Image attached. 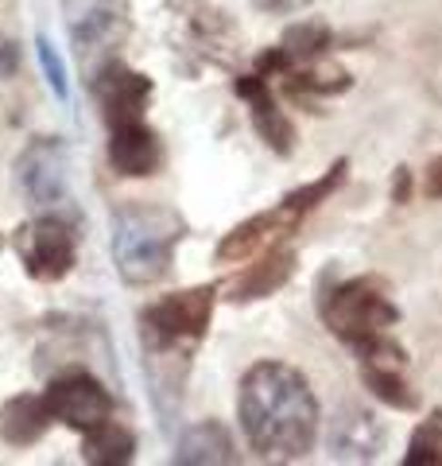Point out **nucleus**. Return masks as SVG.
<instances>
[{
	"label": "nucleus",
	"mask_w": 442,
	"mask_h": 466,
	"mask_svg": "<svg viewBox=\"0 0 442 466\" xmlns=\"http://www.w3.org/2000/svg\"><path fill=\"white\" fill-rule=\"evenodd\" d=\"M295 226L287 222V214L284 210H264L256 218H248V222H241L237 229H229L226 238H221L217 245V260L226 265V260H248V257H256L264 245H272L279 233H291Z\"/></svg>",
	"instance_id": "obj_14"
},
{
	"label": "nucleus",
	"mask_w": 442,
	"mask_h": 466,
	"mask_svg": "<svg viewBox=\"0 0 442 466\" xmlns=\"http://www.w3.org/2000/svg\"><path fill=\"white\" fill-rule=\"evenodd\" d=\"M423 462H442V412H431L411 435L404 466H423Z\"/></svg>",
	"instance_id": "obj_21"
},
{
	"label": "nucleus",
	"mask_w": 442,
	"mask_h": 466,
	"mask_svg": "<svg viewBox=\"0 0 442 466\" xmlns=\"http://www.w3.org/2000/svg\"><path fill=\"white\" fill-rule=\"evenodd\" d=\"M295 272V253L287 249V245H268V249L260 253L256 265H248L237 280H233V296L237 303H248V299H264L272 296V291H279Z\"/></svg>",
	"instance_id": "obj_13"
},
{
	"label": "nucleus",
	"mask_w": 442,
	"mask_h": 466,
	"mask_svg": "<svg viewBox=\"0 0 442 466\" xmlns=\"http://www.w3.org/2000/svg\"><path fill=\"white\" fill-rule=\"evenodd\" d=\"M35 51H39V66H43V78L51 82V90H55V97H70V86H66V66H63V58H58V51H55V43L47 39V35H35Z\"/></svg>",
	"instance_id": "obj_22"
},
{
	"label": "nucleus",
	"mask_w": 442,
	"mask_h": 466,
	"mask_svg": "<svg viewBox=\"0 0 442 466\" xmlns=\"http://www.w3.org/2000/svg\"><path fill=\"white\" fill-rule=\"evenodd\" d=\"M66 32L78 51V66L85 82H94L101 66L116 63V51L128 39V8L121 0H63Z\"/></svg>",
	"instance_id": "obj_5"
},
{
	"label": "nucleus",
	"mask_w": 442,
	"mask_h": 466,
	"mask_svg": "<svg viewBox=\"0 0 442 466\" xmlns=\"http://www.w3.org/2000/svg\"><path fill=\"white\" fill-rule=\"evenodd\" d=\"M51 428V412L43 397H12L0 408V440L12 447H32L43 440V431Z\"/></svg>",
	"instance_id": "obj_16"
},
{
	"label": "nucleus",
	"mask_w": 442,
	"mask_h": 466,
	"mask_svg": "<svg viewBox=\"0 0 442 466\" xmlns=\"http://www.w3.org/2000/svg\"><path fill=\"white\" fill-rule=\"evenodd\" d=\"M326 447H330V459H342V462H373L385 447V428L373 412L349 404L342 408L334 420H330V431H326Z\"/></svg>",
	"instance_id": "obj_10"
},
{
	"label": "nucleus",
	"mask_w": 442,
	"mask_h": 466,
	"mask_svg": "<svg viewBox=\"0 0 442 466\" xmlns=\"http://www.w3.org/2000/svg\"><path fill=\"white\" fill-rule=\"evenodd\" d=\"M12 245H16L27 276L43 284L63 280L74 268V260H78V233L58 214H43L35 222H24L16 229V238H12Z\"/></svg>",
	"instance_id": "obj_6"
},
{
	"label": "nucleus",
	"mask_w": 442,
	"mask_h": 466,
	"mask_svg": "<svg viewBox=\"0 0 442 466\" xmlns=\"http://www.w3.org/2000/svg\"><path fill=\"white\" fill-rule=\"evenodd\" d=\"M90 90L101 106V116L109 125H125V121H140L144 116L147 101H152V78L136 75V70H128L121 63H109L94 75Z\"/></svg>",
	"instance_id": "obj_9"
},
{
	"label": "nucleus",
	"mask_w": 442,
	"mask_h": 466,
	"mask_svg": "<svg viewBox=\"0 0 442 466\" xmlns=\"http://www.w3.org/2000/svg\"><path fill=\"white\" fill-rule=\"evenodd\" d=\"M423 191H427V198H442V156H435L431 164H427Z\"/></svg>",
	"instance_id": "obj_24"
},
{
	"label": "nucleus",
	"mask_w": 442,
	"mask_h": 466,
	"mask_svg": "<svg viewBox=\"0 0 442 466\" xmlns=\"http://www.w3.org/2000/svg\"><path fill=\"white\" fill-rule=\"evenodd\" d=\"M175 462L183 466H206V462H237V447H233V435L226 424L217 420H202V424L186 428L179 447H175Z\"/></svg>",
	"instance_id": "obj_15"
},
{
	"label": "nucleus",
	"mask_w": 442,
	"mask_h": 466,
	"mask_svg": "<svg viewBox=\"0 0 442 466\" xmlns=\"http://www.w3.org/2000/svg\"><path fill=\"white\" fill-rule=\"evenodd\" d=\"M16 179L27 202L51 210L66 202V144L58 137H39L16 159Z\"/></svg>",
	"instance_id": "obj_8"
},
{
	"label": "nucleus",
	"mask_w": 442,
	"mask_h": 466,
	"mask_svg": "<svg viewBox=\"0 0 442 466\" xmlns=\"http://www.w3.org/2000/svg\"><path fill=\"white\" fill-rule=\"evenodd\" d=\"M346 171H349V164H346V159H337V164H334L326 175H322V179L299 187V191H291L284 202H279V210L287 214V222H291V226H299V218L311 214L318 202H326V198L337 191V187L346 183Z\"/></svg>",
	"instance_id": "obj_19"
},
{
	"label": "nucleus",
	"mask_w": 442,
	"mask_h": 466,
	"mask_svg": "<svg viewBox=\"0 0 442 466\" xmlns=\"http://www.w3.org/2000/svg\"><path fill=\"white\" fill-rule=\"evenodd\" d=\"M43 400H47L51 420H58L63 428H74L82 435L113 416V397L101 389V381H94L90 373H78V370L66 377H55L47 392H43Z\"/></svg>",
	"instance_id": "obj_7"
},
{
	"label": "nucleus",
	"mask_w": 442,
	"mask_h": 466,
	"mask_svg": "<svg viewBox=\"0 0 442 466\" xmlns=\"http://www.w3.org/2000/svg\"><path fill=\"white\" fill-rule=\"evenodd\" d=\"M279 47L287 51L291 66H306V63H318V58L334 47V32L326 24H295V27H287Z\"/></svg>",
	"instance_id": "obj_20"
},
{
	"label": "nucleus",
	"mask_w": 442,
	"mask_h": 466,
	"mask_svg": "<svg viewBox=\"0 0 442 466\" xmlns=\"http://www.w3.org/2000/svg\"><path fill=\"white\" fill-rule=\"evenodd\" d=\"M392 198H396V202H407V198H411V171H407V167H400V171H396Z\"/></svg>",
	"instance_id": "obj_26"
},
{
	"label": "nucleus",
	"mask_w": 442,
	"mask_h": 466,
	"mask_svg": "<svg viewBox=\"0 0 442 466\" xmlns=\"http://www.w3.org/2000/svg\"><path fill=\"white\" fill-rule=\"evenodd\" d=\"M214 284L190 288V291H175V296L152 303L140 315V330H144V346L152 358H186L195 350L214 319Z\"/></svg>",
	"instance_id": "obj_3"
},
{
	"label": "nucleus",
	"mask_w": 442,
	"mask_h": 466,
	"mask_svg": "<svg viewBox=\"0 0 442 466\" xmlns=\"http://www.w3.org/2000/svg\"><path fill=\"white\" fill-rule=\"evenodd\" d=\"M318 308H322L326 327L342 342H349L357 354H361L365 346H373L380 334H385L396 323V319H400L396 303L388 299L385 284L373 280V276H357V280L337 284L334 291L322 296Z\"/></svg>",
	"instance_id": "obj_4"
},
{
	"label": "nucleus",
	"mask_w": 442,
	"mask_h": 466,
	"mask_svg": "<svg viewBox=\"0 0 442 466\" xmlns=\"http://www.w3.org/2000/svg\"><path fill=\"white\" fill-rule=\"evenodd\" d=\"M361 381H365V389L373 392V397H380L392 408H400V412L419 408V397L407 389V381L396 373L392 361H361Z\"/></svg>",
	"instance_id": "obj_18"
},
{
	"label": "nucleus",
	"mask_w": 442,
	"mask_h": 466,
	"mask_svg": "<svg viewBox=\"0 0 442 466\" xmlns=\"http://www.w3.org/2000/svg\"><path fill=\"white\" fill-rule=\"evenodd\" d=\"M186 222L164 202H125L113 214V260L121 280L132 288L159 284L171 272L175 245L183 241Z\"/></svg>",
	"instance_id": "obj_2"
},
{
	"label": "nucleus",
	"mask_w": 442,
	"mask_h": 466,
	"mask_svg": "<svg viewBox=\"0 0 442 466\" xmlns=\"http://www.w3.org/2000/svg\"><path fill=\"white\" fill-rule=\"evenodd\" d=\"M20 70V43L0 32V82H8Z\"/></svg>",
	"instance_id": "obj_23"
},
{
	"label": "nucleus",
	"mask_w": 442,
	"mask_h": 466,
	"mask_svg": "<svg viewBox=\"0 0 442 466\" xmlns=\"http://www.w3.org/2000/svg\"><path fill=\"white\" fill-rule=\"evenodd\" d=\"M109 164L128 179H147L164 164V144L144 121L109 125Z\"/></svg>",
	"instance_id": "obj_11"
},
{
	"label": "nucleus",
	"mask_w": 442,
	"mask_h": 466,
	"mask_svg": "<svg viewBox=\"0 0 442 466\" xmlns=\"http://www.w3.org/2000/svg\"><path fill=\"white\" fill-rule=\"evenodd\" d=\"M237 97H245L248 106H253V125H256V133L264 137V144H268L276 156H291L295 125L284 116V109L276 106V97L268 90V78L264 75H241L237 78Z\"/></svg>",
	"instance_id": "obj_12"
},
{
	"label": "nucleus",
	"mask_w": 442,
	"mask_h": 466,
	"mask_svg": "<svg viewBox=\"0 0 442 466\" xmlns=\"http://www.w3.org/2000/svg\"><path fill=\"white\" fill-rule=\"evenodd\" d=\"M0 249H5V233H0Z\"/></svg>",
	"instance_id": "obj_27"
},
{
	"label": "nucleus",
	"mask_w": 442,
	"mask_h": 466,
	"mask_svg": "<svg viewBox=\"0 0 442 466\" xmlns=\"http://www.w3.org/2000/svg\"><path fill=\"white\" fill-rule=\"evenodd\" d=\"M237 416L248 447L264 462H299L318 440V400L306 377L284 361H256L241 377Z\"/></svg>",
	"instance_id": "obj_1"
},
{
	"label": "nucleus",
	"mask_w": 442,
	"mask_h": 466,
	"mask_svg": "<svg viewBox=\"0 0 442 466\" xmlns=\"http://www.w3.org/2000/svg\"><path fill=\"white\" fill-rule=\"evenodd\" d=\"M82 459L94 462V466H125V462L136 459V435L109 416L105 424H97V428L85 431Z\"/></svg>",
	"instance_id": "obj_17"
},
{
	"label": "nucleus",
	"mask_w": 442,
	"mask_h": 466,
	"mask_svg": "<svg viewBox=\"0 0 442 466\" xmlns=\"http://www.w3.org/2000/svg\"><path fill=\"white\" fill-rule=\"evenodd\" d=\"M256 8L264 12H276V16H284V12H299L303 5H311V0H253Z\"/></svg>",
	"instance_id": "obj_25"
}]
</instances>
